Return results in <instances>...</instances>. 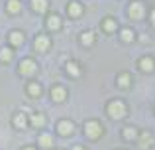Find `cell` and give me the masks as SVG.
Wrapping results in <instances>:
<instances>
[{
	"label": "cell",
	"instance_id": "obj_1",
	"mask_svg": "<svg viewBox=\"0 0 155 150\" xmlns=\"http://www.w3.org/2000/svg\"><path fill=\"white\" fill-rule=\"evenodd\" d=\"M106 113H108L112 119L122 120V119H126V115H128V105H126V101H122V99H112V101H108V105H106Z\"/></svg>",
	"mask_w": 155,
	"mask_h": 150
},
{
	"label": "cell",
	"instance_id": "obj_2",
	"mask_svg": "<svg viewBox=\"0 0 155 150\" xmlns=\"http://www.w3.org/2000/svg\"><path fill=\"white\" fill-rule=\"evenodd\" d=\"M38 69H39V65L34 58H24L22 61L18 63V75L28 77V79H34V77L38 75Z\"/></svg>",
	"mask_w": 155,
	"mask_h": 150
},
{
	"label": "cell",
	"instance_id": "obj_3",
	"mask_svg": "<svg viewBox=\"0 0 155 150\" xmlns=\"http://www.w3.org/2000/svg\"><path fill=\"white\" fill-rule=\"evenodd\" d=\"M83 132H84V136H87L88 140H98L100 136H102V132H104V127L96 119H91V120L84 123Z\"/></svg>",
	"mask_w": 155,
	"mask_h": 150
},
{
	"label": "cell",
	"instance_id": "obj_4",
	"mask_svg": "<svg viewBox=\"0 0 155 150\" xmlns=\"http://www.w3.org/2000/svg\"><path fill=\"white\" fill-rule=\"evenodd\" d=\"M10 124L16 128V131H26L28 127H30V117L26 115V111H14L10 117Z\"/></svg>",
	"mask_w": 155,
	"mask_h": 150
},
{
	"label": "cell",
	"instance_id": "obj_5",
	"mask_svg": "<svg viewBox=\"0 0 155 150\" xmlns=\"http://www.w3.org/2000/svg\"><path fill=\"white\" fill-rule=\"evenodd\" d=\"M145 12H147V6H145L143 0H134V2H130L128 6V16L132 20H141L145 18Z\"/></svg>",
	"mask_w": 155,
	"mask_h": 150
},
{
	"label": "cell",
	"instance_id": "obj_6",
	"mask_svg": "<svg viewBox=\"0 0 155 150\" xmlns=\"http://www.w3.org/2000/svg\"><path fill=\"white\" fill-rule=\"evenodd\" d=\"M31 47H34L35 54H45V51H49V47H51V38L47 34H35Z\"/></svg>",
	"mask_w": 155,
	"mask_h": 150
},
{
	"label": "cell",
	"instance_id": "obj_7",
	"mask_svg": "<svg viewBox=\"0 0 155 150\" xmlns=\"http://www.w3.org/2000/svg\"><path fill=\"white\" fill-rule=\"evenodd\" d=\"M24 89H26V95L30 97V99H39V97L43 95V85L35 79H30Z\"/></svg>",
	"mask_w": 155,
	"mask_h": 150
},
{
	"label": "cell",
	"instance_id": "obj_8",
	"mask_svg": "<svg viewBox=\"0 0 155 150\" xmlns=\"http://www.w3.org/2000/svg\"><path fill=\"white\" fill-rule=\"evenodd\" d=\"M6 40H8V46L14 50V47L24 46V42H26V34H24L22 30H10L8 36H6Z\"/></svg>",
	"mask_w": 155,
	"mask_h": 150
},
{
	"label": "cell",
	"instance_id": "obj_9",
	"mask_svg": "<svg viewBox=\"0 0 155 150\" xmlns=\"http://www.w3.org/2000/svg\"><path fill=\"white\" fill-rule=\"evenodd\" d=\"M55 131H57L59 136H71L73 132H75V123L69 120V119H61V120H57Z\"/></svg>",
	"mask_w": 155,
	"mask_h": 150
},
{
	"label": "cell",
	"instance_id": "obj_10",
	"mask_svg": "<svg viewBox=\"0 0 155 150\" xmlns=\"http://www.w3.org/2000/svg\"><path fill=\"white\" fill-rule=\"evenodd\" d=\"M30 117V127L31 128H43L47 124V117H45V113H41V111H34L31 115H28Z\"/></svg>",
	"mask_w": 155,
	"mask_h": 150
},
{
	"label": "cell",
	"instance_id": "obj_11",
	"mask_svg": "<svg viewBox=\"0 0 155 150\" xmlns=\"http://www.w3.org/2000/svg\"><path fill=\"white\" fill-rule=\"evenodd\" d=\"M45 26H47V30H51V32H59L61 28H63V20H61L59 14L51 12V14H47V18H45Z\"/></svg>",
	"mask_w": 155,
	"mask_h": 150
},
{
	"label": "cell",
	"instance_id": "obj_12",
	"mask_svg": "<svg viewBox=\"0 0 155 150\" xmlns=\"http://www.w3.org/2000/svg\"><path fill=\"white\" fill-rule=\"evenodd\" d=\"M49 97L53 103H63L65 99H67V89L63 87V85H53L49 89Z\"/></svg>",
	"mask_w": 155,
	"mask_h": 150
},
{
	"label": "cell",
	"instance_id": "obj_13",
	"mask_svg": "<svg viewBox=\"0 0 155 150\" xmlns=\"http://www.w3.org/2000/svg\"><path fill=\"white\" fill-rule=\"evenodd\" d=\"M137 144H140L143 150H147V148H151L153 144H155V138H153V134L149 131H140V136H137Z\"/></svg>",
	"mask_w": 155,
	"mask_h": 150
},
{
	"label": "cell",
	"instance_id": "obj_14",
	"mask_svg": "<svg viewBox=\"0 0 155 150\" xmlns=\"http://www.w3.org/2000/svg\"><path fill=\"white\" fill-rule=\"evenodd\" d=\"M67 14H69V18H81V16L84 14V8H83V4L81 2H77V0H71V2L67 4Z\"/></svg>",
	"mask_w": 155,
	"mask_h": 150
},
{
	"label": "cell",
	"instance_id": "obj_15",
	"mask_svg": "<svg viewBox=\"0 0 155 150\" xmlns=\"http://www.w3.org/2000/svg\"><path fill=\"white\" fill-rule=\"evenodd\" d=\"M137 136H140V131H137L136 127H132V124H128V127L122 128V138H124L126 142H136Z\"/></svg>",
	"mask_w": 155,
	"mask_h": 150
},
{
	"label": "cell",
	"instance_id": "obj_16",
	"mask_svg": "<svg viewBox=\"0 0 155 150\" xmlns=\"http://www.w3.org/2000/svg\"><path fill=\"white\" fill-rule=\"evenodd\" d=\"M65 71H67L71 77H81L83 75V67H81V63L79 61H75V59H71V61H67L65 63Z\"/></svg>",
	"mask_w": 155,
	"mask_h": 150
},
{
	"label": "cell",
	"instance_id": "obj_17",
	"mask_svg": "<svg viewBox=\"0 0 155 150\" xmlns=\"http://www.w3.org/2000/svg\"><path fill=\"white\" fill-rule=\"evenodd\" d=\"M20 12H22V0H6L8 16H20Z\"/></svg>",
	"mask_w": 155,
	"mask_h": 150
},
{
	"label": "cell",
	"instance_id": "obj_18",
	"mask_svg": "<svg viewBox=\"0 0 155 150\" xmlns=\"http://www.w3.org/2000/svg\"><path fill=\"white\" fill-rule=\"evenodd\" d=\"M30 6L35 14H45L49 10V0H30Z\"/></svg>",
	"mask_w": 155,
	"mask_h": 150
},
{
	"label": "cell",
	"instance_id": "obj_19",
	"mask_svg": "<svg viewBox=\"0 0 155 150\" xmlns=\"http://www.w3.org/2000/svg\"><path fill=\"white\" fill-rule=\"evenodd\" d=\"M137 65H140L141 71H147V73H151V71L155 69V59L151 58V55H143V58L140 59V63H137Z\"/></svg>",
	"mask_w": 155,
	"mask_h": 150
},
{
	"label": "cell",
	"instance_id": "obj_20",
	"mask_svg": "<svg viewBox=\"0 0 155 150\" xmlns=\"http://www.w3.org/2000/svg\"><path fill=\"white\" fill-rule=\"evenodd\" d=\"M12 59H14V50H12L10 46H2L0 47V63L8 65Z\"/></svg>",
	"mask_w": 155,
	"mask_h": 150
},
{
	"label": "cell",
	"instance_id": "obj_21",
	"mask_svg": "<svg viewBox=\"0 0 155 150\" xmlns=\"http://www.w3.org/2000/svg\"><path fill=\"white\" fill-rule=\"evenodd\" d=\"M79 40H81V44H83L84 47H91V46H94V42H96V36H94V32H91V30H84L83 34L79 36Z\"/></svg>",
	"mask_w": 155,
	"mask_h": 150
},
{
	"label": "cell",
	"instance_id": "obj_22",
	"mask_svg": "<svg viewBox=\"0 0 155 150\" xmlns=\"http://www.w3.org/2000/svg\"><path fill=\"white\" fill-rule=\"evenodd\" d=\"M100 26H102V32H106V34H114V32L118 30V22H116V20L112 18V16H108V18H104Z\"/></svg>",
	"mask_w": 155,
	"mask_h": 150
},
{
	"label": "cell",
	"instance_id": "obj_23",
	"mask_svg": "<svg viewBox=\"0 0 155 150\" xmlns=\"http://www.w3.org/2000/svg\"><path fill=\"white\" fill-rule=\"evenodd\" d=\"M116 85L120 89H130V85H132V75H130L128 71H122V73L116 77Z\"/></svg>",
	"mask_w": 155,
	"mask_h": 150
},
{
	"label": "cell",
	"instance_id": "obj_24",
	"mask_svg": "<svg viewBox=\"0 0 155 150\" xmlns=\"http://www.w3.org/2000/svg\"><path fill=\"white\" fill-rule=\"evenodd\" d=\"M38 146L39 148H53V134L41 132V134L38 136Z\"/></svg>",
	"mask_w": 155,
	"mask_h": 150
},
{
	"label": "cell",
	"instance_id": "obj_25",
	"mask_svg": "<svg viewBox=\"0 0 155 150\" xmlns=\"http://www.w3.org/2000/svg\"><path fill=\"white\" fill-rule=\"evenodd\" d=\"M134 38H136V34H134L132 28H122V30H120V40L124 44H132Z\"/></svg>",
	"mask_w": 155,
	"mask_h": 150
},
{
	"label": "cell",
	"instance_id": "obj_26",
	"mask_svg": "<svg viewBox=\"0 0 155 150\" xmlns=\"http://www.w3.org/2000/svg\"><path fill=\"white\" fill-rule=\"evenodd\" d=\"M20 150H38V146H31V144H26V146H22Z\"/></svg>",
	"mask_w": 155,
	"mask_h": 150
},
{
	"label": "cell",
	"instance_id": "obj_27",
	"mask_svg": "<svg viewBox=\"0 0 155 150\" xmlns=\"http://www.w3.org/2000/svg\"><path fill=\"white\" fill-rule=\"evenodd\" d=\"M149 20H151V26L155 28V10H151V16H149Z\"/></svg>",
	"mask_w": 155,
	"mask_h": 150
},
{
	"label": "cell",
	"instance_id": "obj_28",
	"mask_svg": "<svg viewBox=\"0 0 155 150\" xmlns=\"http://www.w3.org/2000/svg\"><path fill=\"white\" fill-rule=\"evenodd\" d=\"M73 150H87V148H84L83 144H75V146H73Z\"/></svg>",
	"mask_w": 155,
	"mask_h": 150
},
{
	"label": "cell",
	"instance_id": "obj_29",
	"mask_svg": "<svg viewBox=\"0 0 155 150\" xmlns=\"http://www.w3.org/2000/svg\"><path fill=\"white\" fill-rule=\"evenodd\" d=\"M53 150H63V148H53Z\"/></svg>",
	"mask_w": 155,
	"mask_h": 150
}]
</instances>
